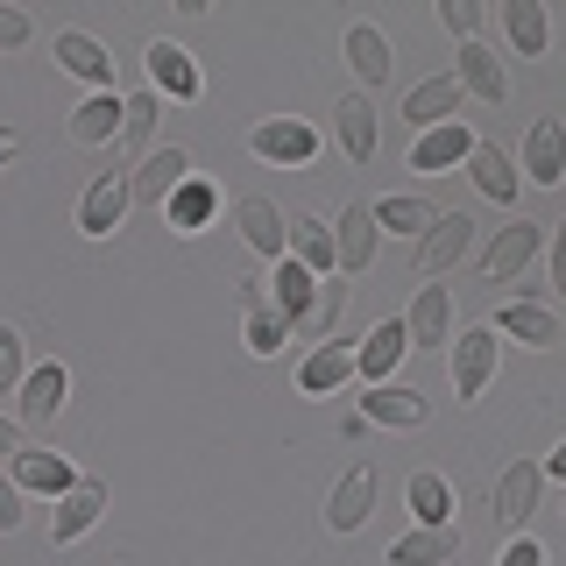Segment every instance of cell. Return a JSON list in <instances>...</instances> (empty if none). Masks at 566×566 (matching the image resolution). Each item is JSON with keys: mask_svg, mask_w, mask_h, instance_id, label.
Segmentation results:
<instances>
[{"mask_svg": "<svg viewBox=\"0 0 566 566\" xmlns=\"http://www.w3.org/2000/svg\"><path fill=\"white\" fill-rule=\"evenodd\" d=\"M495 354H503V333H495V326H474V333H460V340H453V397L460 403H474L489 389Z\"/></svg>", "mask_w": 566, "mask_h": 566, "instance_id": "6da1fadb", "label": "cell"}, {"mask_svg": "<svg viewBox=\"0 0 566 566\" xmlns=\"http://www.w3.org/2000/svg\"><path fill=\"white\" fill-rule=\"evenodd\" d=\"M538 489H545L538 460H510V474L495 482V524H503V538H524L531 510H538Z\"/></svg>", "mask_w": 566, "mask_h": 566, "instance_id": "7a4b0ae2", "label": "cell"}, {"mask_svg": "<svg viewBox=\"0 0 566 566\" xmlns=\"http://www.w3.org/2000/svg\"><path fill=\"white\" fill-rule=\"evenodd\" d=\"M468 248H474V220H468V212H439L432 234L418 241V270L424 276H447V270L468 262Z\"/></svg>", "mask_w": 566, "mask_h": 566, "instance_id": "3957f363", "label": "cell"}, {"mask_svg": "<svg viewBox=\"0 0 566 566\" xmlns=\"http://www.w3.org/2000/svg\"><path fill=\"white\" fill-rule=\"evenodd\" d=\"M128 199H135V177L128 170H99L93 177V191H85V206H78V227L93 241H106L120 227V212H128Z\"/></svg>", "mask_w": 566, "mask_h": 566, "instance_id": "277c9868", "label": "cell"}, {"mask_svg": "<svg viewBox=\"0 0 566 566\" xmlns=\"http://www.w3.org/2000/svg\"><path fill=\"white\" fill-rule=\"evenodd\" d=\"M64 389H71V376H64L57 361L29 368V382L14 389V397H22V432H50V424H57V411H64Z\"/></svg>", "mask_w": 566, "mask_h": 566, "instance_id": "5b68a950", "label": "cell"}, {"mask_svg": "<svg viewBox=\"0 0 566 566\" xmlns=\"http://www.w3.org/2000/svg\"><path fill=\"white\" fill-rule=\"evenodd\" d=\"M403 333H411V347H447L453 340V291H447V283H424V291L411 297Z\"/></svg>", "mask_w": 566, "mask_h": 566, "instance_id": "8992f818", "label": "cell"}, {"mask_svg": "<svg viewBox=\"0 0 566 566\" xmlns=\"http://www.w3.org/2000/svg\"><path fill=\"white\" fill-rule=\"evenodd\" d=\"M376 241H382V227H376V206H340V227H333V248H340V270L347 276H361L368 262H376Z\"/></svg>", "mask_w": 566, "mask_h": 566, "instance_id": "52a82bcc", "label": "cell"}, {"mask_svg": "<svg viewBox=\"0 0 566 566\" xmlns=\"http://www.w3.org/2000/svg\"><path fill=\"white\" fill-rule=\"evenodd\" d=\"M177 185H191V149H149L142 156V170H135V199L142 206H170V191Z\"/></svg>", "mask_w": 566, "mask_h": 566, "instance_id": "ba28073f", "label": "cell"}, {"mask_svg": "<svg viewBox=\"0 0 566 566\" xmlns=\"http://www.w3.org/2000/svg\"><path fill=\"white\" fill-rule=\"evenodd\" d=\"M99 517H106V482H78L71 495H57V517H50V545H78Z\"/></svg>", "mask_w": 566, "mask_h": 566, "instance_id": "9c48e42d", "label": "cell"}, {"mask_svg": "<svg viewBox=\"0 0 566 566\" xmlns=\"http://www.w3.org/2000/svg\"><path fill=\"white\" fill-rule=\"evenodd\" d=\"M524 170H531V185H566V120H531V135H524Z\"/></svg>", "mask_w": 566, "mask_h": 566, "instance_id": "30bf717a", "label": "cell"}, {"mask_svg": "<svg viewBox=\"0 0 566 566\" xmlns=\"http://www.w3.org/2000/svg\"><path fill=\"white\" fill-rule=\"evenodd\" d=\"M460 99H468V93H460L453 71H447V78H424V85H411V93H403V120L432 135V128H447V120L460 114Z\"/></svg>", "mask_w": 566, "mask_h": 566, "instance_id": "8fae6325", "label": "cell"}, {"mask_svg": "<svg viewBox=\"0 0 566 566\" xmlns=\"http://www.w3.org/2000/svg\"><path fill=\"white\" fill-rule=\"evenodd\" d=\"M460 559V531L453 524H418L389 545V566H453Z\"/></svg>", "mask_w": 566, "mask_h": 566, "instance_id": "7c38bea8", "label": "cell"}, {"mask_svg": "<svg viewBox=\"0 0 566 566\" xmlns=\"http://www.w3.org/2000/svg\"><path fill=\"white\" fill-rule=\"evenodd\" d=\"M368 510H376V468L361 460V468H347V482L333 489V503H326V524L347 538V531H361V524H368Z\"/></svg>", "mask_w": 566, "mask_h": 566, "instance_id": "4fadbf2b", "label": "cell"}, {"mask_svg": "<svg viewBox=\"0 0 566 566\" xmlns=\"http://www.w3.org/2000/svg\"><path fill=\"white\" fill-rule=\"evenodd\" d=\"M411 354V333H403V318H382L376 333L361 340V354H354V376H368V382H389L397 376V361Z\"/></svg>", "mask_w": 566, "mask_h": 566, "instance_id": "5bb4252c", "label": "cell"}, {"mask_svg": "<svg viewBox=\"0 0 566 566\" xmlns=\"http://www.w3.org/2000/svg\"><path fill=\"white\" fill-rule=\"evenodd\" d=\"M234 220H241V241L255 248V255L283 262V248H291V220H283L270 199H241V206H234Z\"/></svg>", "mask_w": 566, "mask_h": 566, "instance_id": "9a60e30c", "label": "cell"}, {"mask_svg": "<svg viewBox=\"0 0 566 566\" xmlns=\"http://www.w3.org/2000/svg\"><path fill=\"white\" fill-rule=\"evenodd\" d=\"M248 142H255L262 164H312V156H318V135L305 128V120H262Z\"/></svg>", "mask_w": 566, "mask_h": 566, "instance_id": "2e32d148", "label": "cell"}, {"mask_svg": "<svg viewBox=\"0 0 566 566\" xmlns=\"http://www.w3.org/2000/svg\"><path fill=\"white\" fill-rule=\"evenodd\" d=\"M347 376H354V347L318 340L305 354V368H297V389H305V397H333V389H347Z\"/></svg>", "mask_w": 566, "mask_h": 566, "instance_id": "e0dca14e", "label": "cell"}, {"mask_svg": "<svg viewBox=\"0 0 566 566\" xmlns=\"http://www.w3.org/2000/svg\"><path fill=\"white\" fill-rule=\"evenodd\" d=\"M361 418L368 424H397V432H418V424H424V397L403 389V382H376L361 397Z\"/></svg>", "mask_w": 566, "mask_h": 566, "instance_id": "ac0fdd59", "label": "cell"}, {"mask_svg": "<svg viewBox=\"0 0 566 566\" xmlns=\"http://www.w3.org/2000/svg\"><path fill=\"white\" fill-rule=\"evenodd\" d=\"M460 93H474V99H489V106H503L510 99V78H503V64H495V50L489 43H460Z\"/></svg>", "mask_w": 566, "mask_h": 566, "instance_id": "d6986e66", "label": "cell"}, {"mask_svg": "<svg viewBox=\"0 0 566 566\" xmlns=\"http://www.w3.org/2000/svg\"><path fill=\"white\" fill-rule=\"evenodd\" d=\"M495 333H510L517 347H559V318L545 305H531V297H510V305L495 312Z\"/></svg>", "mask_w": 566, "mask_h": 566, "instance_id": "ffe728a7", "label": "cell"}, {"mask_svg": "<svg viewBox=\"0 0 566 566\" xmlns=\"http://www.w3.org/2000/svg\"><path fill=\"white\" fill-rule=\"evenodd\" d=\"M291 262H305L312 276H333V270H340L333 227H326V220H312V212H297V220H291Z\"/></svg>", "mask_w": 566, "mask_h": 566, "instance_id": "44dd1931", "label": "cell"}, {"mask_svg": "<svg viewBox=\"0 0 566 566\" xmlns=\"http://www.w3.org/2000/svg\"><path fill=\"white\" fill-rule=\"evenodd\" d=\"M57 64L78 71V78L99 85V93H114V57H106V50H99L85 29H64V35H57Z\"/></svg>", "mask_w": 566, "mask_h": 566, "instance_id": "7402d4cb", "label": "cell"}, {"mask_svg": "<svg viewBox=\"0 0 566 566\" xmlns=\"http://www.w3.org/2000/svg\"><path fill=\"white\" fill-rule=\"evenodd\" d=\"M270 283H276V312L291 318V326H305V318H312V305H318V283H326V276H312L305 262H291V255H283Z\"/></svg>", "mask_w": 566, "mask_h": 566, "instance_id": "603a6c76", "label": "cell"}, {"mask_svg": "<svg viewBox=\"0 0 566 566\" xmlns=\"http://www.w3.org/2000/svg\"><path fill=\"white\" fill-rule=\"evenodd\" d=\"M241 312H248V347H255V354H283V326H291V318L270 305L262 283H241Z\"/></svg>", "mask_w": 566, "mask_h": 566, "instance_id": "cb8c5ba5", "label": "cell"}, {"mask_svg": "<svg viewBox=\"0 0 566 566\" xmlns=\"http://www.w3.org/2000/svg\"><path fill=\"white\" fill-rule=\"evenodd\" d=\"M538 241H545V234H538V227H531V220H510L503 234H495V248H489V276H495V283L524 276V262L538 255Z\"/></svg>", "mask_w": 566, "mask_h": 566, "instance_id": "d4e9b609", "label": "cell"}, {"mask_svg": "<svg viewBox=\"0 0 566 566\" xmlns=\"http://www.w3.org/2000/svg\"><path fill=\"white\" fill-rule=\"evenodd\" d=\"M14 489H35V495H71V489H78V474H71L57 453H35V447H22V453H14Z\"/></svg>", "mask_w": 566, "mask_h": 566, "instance_id": "484cf974", "label": "cell"}, {"mask_svg": "<svg viewBox=\"0 0 566 566\" xmlns=\"http://www.w3.org/2000/svg\"><path fill=\"white\" fill-rule=\"evenodd\" d=\"M468 156H474V135L460 128V120H447V128H432V135H424L418 149H411V170H424V177H432V170H453V164H468Z\"/></svg>", "mask_w": 566, "mask_h": 566, "instance_id": "4316f807", "label": "cell"}, {"mask_svg": "<svg viewBox=\"0 0 566 566\" xmlns=\"http://www.w3.org/2000/svg\"><path fill=\"white\" fill-rule=\"evenodd\" d=\"M120 114H128V99H120V93H93L78 114H71V142H85V149H93V142H114L120 135Z\"/></svg>", "mask_w": 566, "mask_h": 566, "instance_id": "83f0119b", "label": "cell"}, {"mask_svg": "<svg viewBox=\"0 0 566 566\" xmlns=\"http://www.w3.org/2000/svg\"><path fill=\"white\" fill-rule=\"evenodd\" d=\"M347 64H354V78L361 85H389V43H382V29H368V22H354L347 29Z\"/></svg>", "mask_w": 566, "mask_h": 566, "instance_id": "f1b7e54d", "label": "cell"}, {"mask_svg": "<svg viewBox=\"0 0 566 566\" xmlns=\"http://www.w3.org/2000/svg\"><path fill=\"white\" fill-rule=\"evenodd\" d=\"M503 29L517 43V57H545V43H553V22H545L538 0H503Z\"/></svg>", "mask_w": 566, "mask_h": 566, "instance_id": "f546056e", "label": "cell"}, {"mask_svg": "<svg viewBox=\"0 0 566 566\" xmlns=\"http://www.w3.org/2000/svg\"><path fill=\"white\" fill-rule=\"evenodd\" d=\"M340 149L354 156V164L376 156V99H368V93H347L340 99Z\"/></svg>", "mask_w": 566, "mask_h": 566, "instance_id": "4dcf8cb0", "label": "cell"}, {"mask_svg": "<svg viewBox=\"0 0 566 566\" xmlns=\"http://www.w3.org/2000/svg\"><path fill=\"white\" fill-rule=\"evenodd\" d=\"M468 170H474V185H482L495 206H517V170H510V156L495 149V142H474Z\"/></svg>", "mask_w": 566, "mask_h": 566, "instance_id": "1f68e13d", "label": "cell"}, {"mask_svg": "<svg viewBox=\"0 0 566 566\" xmlns=\"http://www.w3.org/2000/svg\"><path fill=\"white\" fill-rule=\"evenodd\" d=\"M149 78H156V93L199 99V71H191V57L177 43H149Z\"/></svg>", "mask_w": 566, "mask_h": 566, "instance_id": "d6a6232c", "label": "cell"}, {"mask_svg": "<svg viewBox=\"0 0 566 566\" xmlns=\"http://www.w3.org/2000/svg\"><path fill=\"white\" fill-rule=\"evenodd\" d=\"M411 510H418V524H453V489H447V474L418 468V474H411Z\"/></svg>", "mask_w": 566, "mask_h": 566, "instance_id": "836d02e7", "label": "cell"}, {"mask_svg": "<svg viewBox=\"0 0 566 566\" xmlns=\"http://www.w3.org/2000/svg\"><path fill=\"white\" fill-rule=\"evenodd\" d=\"M432 220H439V212L432 206H424V199H382L376 206V227H382V234H432Z\"/></svg>", "mask_w": 566, "mask_h": 566, "instance_id": "e575fe53", "label": "cell"}, {"mask_svg": "<svg viewBox=\"0 0 566 566\" xmlns=\"http://www.w3.org/2000/svg\"><path fill=\"white\" fill-rule=\"evenodd\" d=\"M206 212H212V191L206 185H177L170 191V227H177V234H199Z\"/></svg>", "mask_w": 566, "mask_h": 566, "instance_id": "d590c367", "label": "cell"}, {"mask_svg": "<svg viewBox=\"0 0 566 566\" xmlns=\"http://www.w3.org/2000/svg\"><path fill=\"white\" fill-rule=\"evenodd\" d=\"M120 142L149 156V142H156V93H135L128 99V114H120Z\"/></svg>", "mask_w": 566, "mask_h": 566, "instance_id": "8d00e7d4", "label": "cell"}, {"mask_svg": "<svg viewBox=\"0 0 566 566\" xmlns=\"http://www.w3.org/2000/svg\"><path fill=\"white\" fill-rule=\"evenodd\" d=\"M340 312H347V291H340V283H318V305H312V318L297 333H305V340H326V333L340 326Z\"/></svg>", "mask_w": 566, "mask_h": 566, "instance_id": "74e56055", "label": "cell"}, {"mask_svg": "<svg viewBox=\"0 0 566 566\" xmlns=\"http://www.w3.org/2000/svg\"><path fill=\"white\" fill-rule=\"evenodd\" d=\"M29 382V361H22V333L0 326V397H14V389Z\"/></svg>", "mask_w": 566, "mask_h": 566, "instance_id": "f35d334b", "label": "cell"}, {"mask_svg": "<svg viewBox=\"0 0 566 566\" xmlns=\"http://www.w3.org/2000/svg\"><path fill=\"white\" fill-rule=\"evenodd\" d=\"M439 22H447L460 43H474V29H482V8H474V0H439Z\"/></svg>", "mask_w": 566, "mask_h": 566, "instance_id": "ab89813d", "label": "cell"}, {"mask_svg": "<svg viewBox=\"0 0 566 566\" xmlns=\"http://www.w3.org/2000/svg\"><path fill=\"white\" fill-rule=\"evenodd\" d=\"M29 43V14L22 8H0V50H22Z\"/></svg>", "mask_w": 566, "mask_h": 566, "instance_id": "60d3db41", "label": "cell"}, {"mask_svg": "<svg viewBox=\"0 0 566 566\" xmlns=\"http://www.w3.org/2000/svg\"><path fill=\"white\" fill-rule=\"evenodd\" d=\"M495 566H545V553H538L531 538H510V545H503V559H495Z\"/></svg>", "mask_w": 566, "mask_h": 566, "instance_id": "b9f144b4", "label": "cell"}, {"mask_svg": "<svg viewBox=\"0 0 566 566\" xmlns=\"http://www.w3.org/2000/svg\"><path fill=\"white\" fill-rule=\"evenodd\" d=\"M14 524H22V489L0 482V531H14Z\"/></svg>", "mask_w": 566, "mask_h": 566, "instance_id": "7bdbcfd3", "label": "cell"}, {"mask_svg": "<svg viewBox=\"0 0 566 566\" xmlns=\"http://www.w3.org/2000/svg\"><path fill=\"white\" fill-rule=\"evenodd\" d=\"M22 453V418H0V460Z\"/></svg>", "mask_w": 566, "mask_h": 566, "instance_id": "ee69618b", "label": "cell"}, {"mask_svg": "<svg viewBox=\"0 0 566 566\" xmlns=\"http://www.w3.org/2000/svg\"><path fill=\"white\" fill-rule=\"evenodd\" d=\"M553 291L566 297V227H559V234H553Z\"/></svg>", "mask_w": 566, "mask_h": 566, "instance_id": "f6af8a7d", "label": "cell"}, {"mask_svg": "<svg viewBox=\"0 0 566 566\" xmlns=\"http://www.w3.org/2000/svg\"><path fill=\"white\" fill-rule=\"evenodd\" d=\"M545 474H553V482H566V439L553 447V460H545Z\"/></svg>", "mask_w": 566, "mask_h": 566, "instance_id": "bcb514c9", "label": "cell"}, {"mask_svg": "<svg viewBox=\"0 0 566 566\" xmlns=\"http://www.w3.org/2000/svg\"><path fill=\"white\" fill-rule=\"evenodd\" d=\"M14 149H22V135H14V128H0V164H14Z\"/></svg>", "mask_w": 566, "mask_h": 566, "instance_id": "7dc6e473", "label": "cell"}]
</instances>
